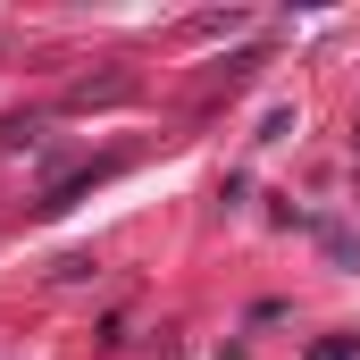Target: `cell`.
Listing matches in <instances>:
<instances>
[{"instance_id": "obj_1", "label": "cell", "mask_w": 360, "mask_h": 360, "mask_svg": "<svg viewBox=\"0 0 360 360\" xmlns=\"http://www.w3.org/2000/svg\"><path fill=\"white\" fill-rule=\"evenodd\" d=\"M310 360H360V335H319Z\"/></svg>"}]
</instances>
